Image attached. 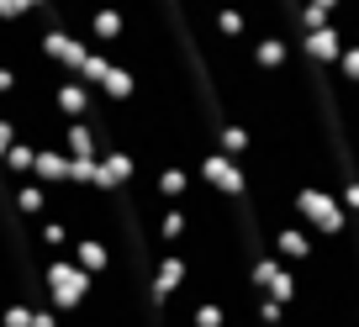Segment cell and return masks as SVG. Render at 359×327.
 I'll return each mask as SVG.
<instances>
[{"instance_id":"5","label":"cell","mask_w":359,"mask_h":327,"mask_svg":"<svg viewBox=\"0 0 359 327\" xmlns=\"http://www.w3.org/2000/svg\"><path fill=\"white\" fill-rule=\"evenodd\" d=\"M196 169H201V185H212V190H222V195L243 190V169H238L233 158H222V153H201Z\"/></svg>"},{"instance_id":"2","label":"cell","mask_w":359,"mask_h":327,"mask_svg":"<svg viewBox=\"0 0 359 327\" xmlns=\"http://www.w3.org/2000/svg\"><path fill=\"white\" fill-rule=\"evenodd\" d=\"M37 48H43V58H48V64H53L64 79H74V74H79V64H85V53H90L85 37L64 32V27H48V32L37 37Z\"/></svg>"},{"instance_id":"12","label":"cell","mask_w":359,"mask_h":327,"mask_svg":"<svg viewBox=\"0 0 359 327\" xmlns=\"http://www.w3.org/2000/svg\"><path fill=\"white\" fill-rule=\"evenodd\" d=\"M106 53H111V48H106ZM95 95H101V101H116V106H122V101H133V95H137L133 69H127V64H111V69H106V79L95 85Z\"/></svg>"},{"instance_id":"15","label":"cell","mask_w":359,"mask_h":327,"mask_svg":"<svg viewBox=\"0 0 359 327\" xmlns=\"http://www.w3.org/2000/svg\"><path fill=\"white\" fill-rule=\"evenodd\" d=\"M58 148H64V158H95V132H90V122H64Z\"/></svg>"},{"instance_id":"13","label":"cell","mask_w":359,"mask_h":327,"mask_svg":"<svg viewBox=\"0 0 359 327\" xmlns=\"http://www.w3.org/2000/svg\"><path fill=\"white\" fill-rule=\"evenodd\" d=\"M11 206L27 216V222H43V216H48V190L37 180H16L11 185Z\"/></svg>"},{"instance_id":"8","label":"cell","mask_w":359,"mask_h":327,"mask_svg":"<svg viewBox=\"0 0 359 327\" xmlns=\"http://www.w3.org/2000/svg\"><path fill=\"white\" fill-rule=\"evenodd\" d=\"M32 180L43 185V190H53V185L69 180V158L58 143H37V164H32Z\"/></svg>"},{"instance_id":"14","label":"cell","mask_w":359,"mask_h":327,"mask_svg":"<svg viewBox=\"0 0 359 327\" xmlns=\"http://www.w3.org/2000/svg\"><path fill=\"white\" fill-rule=\"evenodd\" d=\"M185 232H191V211H185V201H180V206H164V211H158V222H154V237L175 249V243H185Z\"/></svg>"},{"instance_id":"6","label":"cell","mask_w":359,"mask_h":327,"mask_svg":"<svg viewBox=\"0 0 359 327\" xmlns=\"http://www.w3.org/2000/svg\"><path fill=\"white\" fill-rule=\"evenodd\" d=\"M90 101H95V90H85L79 79H58V85H53V111H58V122H85V116H90Z\"/></svg>"},{"instance_id":"16","label":"cell","mask_w":359,"mask_h":327,"mask_svg":"<svg viewBox=\"0 0 359 327\" xmlns=\"http://www.w3.org/2000/svg\"><path fill=\"white\" fill-rule=\"evenodd\" d=\"M212 27H217V37H238V32H243V11L217 6V11H212Z\"/></svg>"},{"instance_id":"21","label":"cell","mask_w":359,"mask_h":327,"mask_svg":"<svg viewBox=\"0 0 359 327\" xmlns=\"http://www.w3.org/2000/svg\"><path fill=\"white\" fill-rule=\"evenodd\" d=\"M27 16H32V11H27V0H0V22H6V27L27 22Z\"/></svg>"},{"instance_id":"22","label":"cell","mask_w":359,"mask_h":327,"mask_svg":"<svg viewBox=\"0 0 359 327\" xmlns=\"http://www.w3.org/2000/svg\"><path fill=\"white\" fill-rule=\"evenodd\" d=\"M32 327H58V312H53L48 301H37V306H32Z\"/></svg>"},{"instance_id":"1","label":"cell","mask_w":359,"mask_h":327,"mask_svg":"<svg viewBox=\"0 0 359 327\" xmlns=\"http://www.w3.org/2000/svg\"><path fill=\"white\" fill-rule=\"evenodd\" d=\"M90 291H95V280H90L85 270H79L69 253H58V259H48L43 270V295L53 312H79V306L90 301Z\"/></svg>"},{"instance_id":"17","label":"cell","mask_w":359,"mask_h":327,"mask_svg":"<svg viewBox=\"0 0 359 327\" xmlns=\"http://www.w3.org/2000/svg\"><path fill=\"white\" fill-rule=\"evenodd\" d=\"M227 316H222V306L217 301H196L191 306V327H222Z\"/></svg>"},{"instance_id":"19","label":"cell","mask_w":359,"mask_h":327,"mask_svg":"<svg viewBox=\"0 0 359 327\" xmlns=\"http://www.w3.org/2000/svg\"><path fill=\"white\" fill-rule=\"evenodd\" d=\"M69 185H95V158H69Z\"/></svg>"},{"instance_id":"23","label":"cell","mask_w":359,"mask_h":327,"mask_svg":"<svg viewBox=\"0 0 359 327\" xmlns=\"http://www.w3.org/2000/svg\"><path fill=\"white\" fill-rule=\"evenodd\" d=\"M11 90H16V69H11V64H0V101H6Z\"/></svg>"},{"instance_id":"4","label":"cell","mask_w":359,"mask_h":327,"mask_svg":"<svg viewBox=\"0 0 359 327\" xmlns=\"http://www.w3.org/2000/svg\"><path fill=\"white\" fill-rule=\"evenodd\" d=\"M137 180V164L122 153V148H106L101 158H95V185L90 190H122V185Z\"/></svg>"},{"instance_id":"9","label":"cell","mask_w":359,"mask_h":327,"mask_svg":"<svg viewBox=\"0 0 359 327\" xmlns=\"http://www.w3.org/2000/svg\"><path fill=\"white\" fill-rule=\"evenodd\" d=\"M69 259H74V264H79V270H85V274H90V280H95V274H101V270H106V264H111V249H106L101 237H90V232H79V237H74V243H69Z\"/></svg>"},{"instance_id":"11","label":"cell","mask_w":359,"mask_h":327,"mask_svg":"<svg viewBox=\"0 0 359 327\" xmlns=\"http://www.w3.org/2000/svg\"><path fill=\"white\" fill-rule=\"evenodd\" d=\"M37 243H43L48 259H58V253H69V243H74V227H69L58 211H48L43 222H37Z\"/></svg>"},{"instance_id":"20","label":"cell","mask_w":359,"mask_h":327,"mask_svg":"<svg viewBox=\"0 0 359 327\" xmlns=\"http://www.w3.org/2000/svg\"><path fill=\"white\" fill-rule=\"evenodd\" d=\"M254 58H259V64H264V69H275V64H280V58H285V43H275V37H264Z\"/></svg>"},{"instance_id":"3","label":"cell","mask_w":359,"mask_h":327,"mask_svg":"<svg viewBox=\"0 0 359 327\" xmlns=\"http://www.w3.org/2000/svg\"><path fill=\"white\" fill-rule=\"evenodd\" d=\"M122 32H127V22H122V11H116L111 0H101V6L85 16V43L90 48H116Z\"/></svg>"},{"instance_id":"7","label":"cell","mask_w":359,"mask_h":327,"mask_svg":"<svg viewBox=\"0 0 359 327\" xmlns=\"http://www.w3.org/2000/svg\"><path fill=\"white\" fill-rule=\"evenodd\" d=\"M148 280H154L158 295H180V291H185V280H191V264L180 259V253H158L154 270H148Z\"/></svg>"},{"instance_id":"10","label":"cell","mask_w":359,"mask_h":327,"mask_svg":"<svg viewBox=\"0 0 359 327\" xmlns=\"http://www.w3.org/2000/svg\"><path fill=\"white\" fill-rule=\"evenodd\" d=\"M191 169H185V164H164V169L154 174V190H158V201L164 206H180L185 201V195H191Z\"/></svg>"},{"instance_id":"18","label":"cell","mask_w":359,"mask_h":327,"mask_svg":"<svg viewBox=\"0 0 359 327\" xmlns=\"http://www.w3.org/2000/svg\"><path fill=\"white\" fill-rule=\"evenodd\" d=\"M0 327H32V306H27V301L0 306Z\"/></svg>"}]
</instances>
